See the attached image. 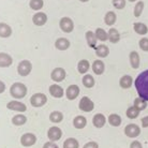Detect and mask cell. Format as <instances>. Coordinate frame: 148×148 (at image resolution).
Here are the masks:
<instances>
[{
	"mask_svg": "<svg viewBox=\"0 0 148 148\" xmlns=\"http://www.w3.org/2000/svg\"><path fill=\"white\" fill-rule=\"evenodd\" d=\"M134 85L138 93V97L148 101V70L143 71L136 77Z\"/></svg>",
	"mask_w": 148,
	"mask_h": 148,
	"instance_id": "6da1fadb",
	"label": "cell"
},
{
	"mask_svg": "<svg viewBox=\"0 0 148 148\" xmlns=\"http://www.w3.org/2000/svg\"><path fill=\"white\" fill-rule=\"evenodd\" d=\"M27 86L23 83H14L10 87V95L14 99H23L27 95Z\"/></svg>",
	"mask_w": 148,
	"mask_h": 148,
	"instance_id": "7a4b0ae2",
	"label": "cell"
},
{
	"mask_svg": "<svg viewBox=\"0 0 148 148\" xmlns=\"http://www.w3.org/2000/svg\"><path fill=\"white\" fill-rule=\"evenodd\" d=\"M46 102H47V98H46V96H45L44 93L42 92L34 93L30 98V104L34 108H41V106L45 105Z\"/></svg>",
	"mask_w": 148,
	"mask_h": 148,
	"instance_id": "3957f363",
	"label": "cell"
},
{
	"mask_svg": "<svg viewBox=\"0 0 148 148\" xmlns=\"http://www.w3.org/2000/svg\"><path fill=\"white\" fill-rule=\"evenodd\" d=\"M31 70H32V63L29 60H22L17 66V72L21 76L29 75Z\"/></svg>",
	"mask_w": 148,
	"mask_h": 148,
	"instance_id": "277c9868",
	"label": "cell"
},
{
	"mask_svg": "<svg viewBox=\"0 0 148 148\" xmlns=\"http://www.w3.org/2000/svg\"><path fill=\"white\" fill-rule=\"evenodd\" d=\"M78 108H79L81 111L89 113V112L93 111V108H95V103L92 102V100H90V98H88V97H83L81 100H79Z\"/></svg>",
	"mask_w": 148,
	"mask_h": 148,
	"instance_id": "5b68a950",
	"label": "cell"
},
{
	"mask_svg": "<svg viewBox=\"0 0 148 148\" xmlns=\"http://www.w3.org/2000/svg\"><path fill=\"white\" fill-rule=\"evenodd\" d=\"M125 134L128 137L135 138L141 134V129L135 123H130V125H127L126 128H125Z\"/></svg>",
	"mask_w": 148,
	"mask_h": 148,
	"instance_id": "8992f818",
	"label": "cell"
},
{
	"mask_svg": "<svg viewBox=\"0 0 148 148\" xmlns=\"http://www.w3.org/2000/svg\"><path fill=\"white\" fill-rule=\"evenodd\" d=\"M59 27L63 32L69 34V32H71V31H73L74 23L70 17H67V16H66V17H62V18L59 21Z\"/></svg>",
	"mask_w": 148,
	"mask_h": 148,
	"instance_id": "52a82bcc",
	"label": "cell"
},
{
	"mask_svg": "<svg viewBox=\"0 0 148 148\" xmlns=\"http://www.w3.org/2000/svg\"><path fill=\"white\" fill-rule=\"evenodd\" d=\"M37 143V136L34 133H25L21 137V144L24 147H30L34 146Z\"/></svg>",
	"mask_w": 148,
	"mask_h": 148,
	"instance_id": "ba28073f",
	"label": "cell"
},
{
	"mask_svg": "<svg viewBox=\"0 0 148 148\" xmlns=\"http://www.w3.org/2000/svg\"><path fill=\"white\" fill-rule=\"evenodd\" d=\"M67 76V73H66V70L62 69V68H55L54 70L52 71L51 73V78L53 81L56 82V83H59V82H62Z\"/></svg>",
	"mask_w": 148,
	"mask_h": 148,
	"instance_id": "9c48e42d",
	"label": "cell"
},
{
	"mask_svg": "<svg viewBox=\"0 0 148 148\" xmlns=\"http://www.w3.org/2000/svg\"><path fill=\"white\" fill-rule=\"evenodd\" d=\"M62 136V131L60 128L58 127H52V128H49L47 131V137L49 138V141L51 142H56L60 140Z\"/></svg>",
	"mask_w": 148,
	"mask_h": 148,
	"instance_id": "30bf717a",
	"label": "cell"
},
{
	"mask_svg": "<svg viewBox=\"0 0 148 148\" xmlns=\"http://www.w3.org/2000/svg\"><path fill=\"white\" fill-rule=\"evenodd\" d=\"M7 108L11 110V111L18 112V113H24L27 111V106L23 102L19 101H11L7 104Z\"/></svg>",
	"mask_w": 148,
	"mask_h": 148,
	"instance_id": "8fae6325",
	"label": "cell"
},
{
	"mask_svg": "<svg viewBox=\"0 0 148 148\" xmlns=\"http://www.w3.org/2000/svg\"><path fill=\"white\" fill-rule=\"evenodd\" d=\"M47 22V15L44 12H38L32 16V23L36 26H43Z\"/></svg>",
	"mask_w": 148,
	"mask_h": 148,
	"instance_id": "7c38bea8",
	"label": "cell"
},
{
	"mask_svg": "<svg viewBox=\"0 0 148 148\" xmlns=\"http://www.w3.org/2000/svg\"><path fill=\"white\" fill-rule=\"evenodd\" d=\"M79 87L77 85H71L69 86L66 90V96H67L68 100H74L76 99L79 95Z\"/></svg>",
	"mask_w": 148,
	"mask_h": 148,
	"instance_id": "4fadbf2b",
	"label": "cell"
},
{
	"mask_svg": "<svg viewBox=\"0 0 148 148\" xmlns=\"http://www.w3.org/2000/svg\"><path fill=\"white\" fill-rule=\"evenodd\" d=\"M48 91L51 93V96L54 97V98H62L63 95H64L63 88L61 86L58 85V84H53V85L49 86Z\"/></svg>",
	"mask_w": 148,
	"mask_h": 148,
	"instance_id": "5bb4252c",
	"label": "cell"
},
{
	"mask_svg": "<svg viewBox=\"0 0 148 148\" xmlns=\"http://www.w3.org/2000/svg\"><path fill=\"white\" fill-rule=\"evenodd\" d=\"M13 63V58L7 53H0V68H9Z\"/></svg>",
	"mask_w": 148,
	"mask_h": 148,
	"instance_id": "9a60e30c",
	"label": "cell"
},
{
	"mask_svg": "<svg viewBox=\"0 0 148 148\" xmlns=\"http://www.w3.org/2000/svg\"><path fill=\"white\" fill-rule=\"evenodd\" d=\"M70 41L66 39V38H59L57 39L55 42V47L59 51H67L68 48L70 47Z\"/></svg>",
	"mask_w": 148,
	"mask_h": 148,
	"instance_id": "2e32d148",
	"label": "cell"
},
{
	"mask_svg": "<svg viewBox=\"0 0 148 148\" xmlns=\"http://www.w3.org/2000/svg\"><path fill=\"white\" fill-rule=\"evenodd\" d=\"M91 67H92L93 73L97 74V75H101V74H103L104 70H105V66H104V62L102 61V60H100V59L95 60Z\"/></svg>",
	"mask_w": 148,
	"mask_h": 148,
	"instance_id": "e0dca14e",
	"label": "cell"
},
{
	"mask_svg": "<svg viewBox=\"0 0 148 148\" xmlns=\"http://www.w3.org/2000/svg\"><path fill=\"white\" fill-rule=\"evenodd\" d=\"M105 122H106V118H105V116H104L103 114L99 113V114H96L93 116L92 123L96 128H99V129L102 128V127L105 125Z\"/></svg>",
	"mask_w": 148,
	"mask_h": 148,
	"instance_id": "ac0fdd59",
	"label": "cell"
},
{
	"mask_svg": "<svg viewBox=\"0 0 148 148\" xmlns=\"http://www.w3.org/2000/svg\"><path fill=\"white\" fill-rule=\"evenodd\" d=\"M12 34V28L5 23H0V38H9Z\"/></svg>",
	"mask_w": 148,
	"mask_h": 148,
	"instance_id": "d6986e66",
	"label": "cell"
},
{
	"mask_svg": "<svg viewBox=\"0 0 148 148\" xmlns=\"http://www.w3.org/2000/svg\"><path fill=\"white\" fill-rule=\"evenodd\" d=\"M108 54H110V48L104 44H100L98 45L96 47V55L100 58H105L108 57Z\"/></svg>",
	"mask_w": 148,
	"mask_h": 148,
	"instance_id": "ffe728a7",
	"label": "cell"
},
{
	"mask_svg": "<svg viewBox=\"0 0 148 148\" xmlns=\"http://www.w3.org/2000/svg\"><path fill=\"white\" fill-rule=\"evenodd\" d=\"M133 84V79L130 75H123L122 77H120L119 79V86L123 89H128L130 88Z\"/></svg>",
	"mask_w": 148,
	"mask_h": 148,
	"instance_id": "44dd1931",
	"label": "cell"
},
{
	"mask_svg": "<svg viewBox=\"0 0 148 148\" xmlns=\"http://www.w3.org/2000/svg\"><path fill=\"white\" fill-rule=\"evenodd\" d=\"M87 125V119L84 117V116H76L75 118L73 119V126L74 128L76 129H84Z\"/></svg>",
	"mask_w": 148,
	"mask_h": 148,
	"instance_id": "7402d4cb",
	"label": "cell"
},
{
	"mask_svg": "<svg viewBox=\"0 0 148 148\" xmlns=\"http://www.w3.org/2000/svg\"><path fill=\"white\" fill-rule=\"evenodd\" d=\"M108 41L115 44V43H118L119 40H120V34H119L118 30L115 29V28H111V29L108 30Z\"/></svg>",
	"mask_w": 148,
	"mask_h": 148,
	"instance_id": "603a6c76",
	"label": "cell"
},
{
	"mask_svg": "<svg viewBox=\"0 0 148 148\" xmlns=\"http://www.w3.org/2000/svg\"><path fill=\"white\" fill-rule=\"evenodd\" d=\"M85 37H86V41H87V44H88L90 47L96 48L98 39H97L95 32H92V31H87L85 34Z\"/></svg>",
	"mask_w": 148,
	"mask_h": 148,
	"instance_id": "cb8c5ba5",
	"label": "cell"
},
{
	"mask_svg": "<svg viewBox=\"0 0 148 148\" xmlns=\"http://www.w3.org/2000/svg\"><path fill=\"white\" fill-rule=\"evenodd\" d=\"M129 57L131 67L133 68V69H137V68L140 67V55H138V53L133 51V52L130 53Z\"/></svg>",
	"mask_w": 148,
	"mask_h": 148,
	"instance_id": "d4e9b609",
	"label": "cell"
},
{
	"mask_svg": "<svg viewBox=\"0 0 148 148\" xmlns=\"http://www.w3.org/2000/svg\"><path fill=\"white\" fill-rule=\"evenodd\" d=\"M26 122H27V117L23 114H17L12 117V123H13L14 126L21 127V126H23V125H25Z\"/></svg>",
	"mask_w": 148,
	"mask_h": 148,
	"instance_id": "484cf974",
	"label": "cell"
},
{
	"mask_svg": "<svg viewBox=\"0 0 148 148\" xmlns=\"http://www.w3.org/2000/svg\"><path fill=\"white\" fill-rule=\"evenodd\" d=\"M133 29L136 34H141V36H145L148 32V27L143 23H134Z\"/></svg>",
	"mask_w": 148,
	"mask_h": 148,
	"instance_id": "4316f807",
	"label": "cell"
},
{
	"mask_svg": "<svg viewBox=\"0 0 148 148\" xmlns=\"http://www.w3.org/2000/svg\"><path fill=\"white\" fill-rule=\"evenodd\" d=\"M116 19H117V15L113 11H108L105 14V16H104V22L108 26H113L115 23H116Z\"/></svg>",
	"mask_w": 148,
	"mask_h": 148,
	"instance_id": "83f0119b",
	"label": "cell"
},
{
	"mask_svg": "<svg viewBox=\"0 0 148 148\" xmlns=\"http://www.w3.org/2000/svg\"><path fill=\"white\" fill-rule=\"evenodd\" d=\"M82 83H83V85L85 86L86 88H92L93 86H95V78H93L92 75H90V74H85L84 76H83V79H82Z\"/></svg>",
	"mask_w": 148,
	"mask_h": 148,
	"instance_id": "f1b7e54d",
	"label": "cell"
},
{
	"mask_svg": "<svg viewBox=\"0 0 148 148\" xmlns=\"http://www.w3.org/2000/svg\"><path fill=\"white\" fill-rule=\"evenodd\" d=\"M89 68H90V63H89L88 60L86 59H82L79 62L77 63V71L81 74H85L88 72Z\"/></svg>",
	"mask_w": 148,
	"mask_h": 148,
	"instance_id": "f546056e",
	"label": "cell"
},
{
	"mask_svg": "<svg viewBox=\"0 0 148 148\" xmlns=\"http://www.w3.org/2000/svg\"><path fill=\"white\" fill-rule=\"evenodd\" d=\"M62 119H63V114L59 111H54L49 114V120L53 123H59V122L62 121Z\"/></svg>",
	"mask_w": 148,
	"mask_h": 148,
	"instance_id": "4dcf8cb0",
	"label": "cell"
},
{
	"mask_svg": "<svg viewBox=\"0 0 148 148\" xmlns=\"http://www.w3.org/2000/svg\"><path fill=\"white\" fill-rule=\"evenodd\" d=\"M108 122L113 127H118L121 125V117L117 114H111L108 116Z\"/></svg>",
	"mask_w": 148,
	"mask_h": 148,
	"instance_id": "1f68e13d",
	"label": "cell"
},
{
	"mask_svg": "<svg viewBox=\"0 0 148 148\" xmlns=\"http://www.w3.org/2000/svg\"><path fill=\"white\" fill-rule=\"evenodd\" d=\"M78 147H79L78 141L76 138H74V137H69L63 143V148H78Z\"/></svg>",
	"mask_w": 148,
	"mask_h": 148,
	"instance_id": "d6a6232c",
	"label": "cell"
},
{
	"mask_svg": "<svg viewBox=\"0 0 148 148\" xmlns=\"http://www.w3.org/2000/svg\"><path fill=\"white\" fill-rule=\"evenodd\" d=\"M95 34H96L97 39H98L99 41H102V42H103V41H108V32H106L104 29H102V28H97Z\"/></svg>",
	"mask_w": 148,
	"mask_h": 148,
	"instance_id": "836d02e7",
	"label": "cell"
},
{
	"mask_svg": "<svg viewBox=\"0 0 148 148\" xmlns=\"http://www.w3.org/2000/svg\"><path fill=\"white\" fill-rule=\"evenodd\" d=\"M133 106H135V108H136L137 110H140V111H144L145 108H147V101L138 97V98H136V99L134 100Z\"/></svg>",
	"mask_w": 148,
	"mask_h": 148,
	"instance_id": "e575fe53",
	"label": "cell"
},
{
	"mask_svg": "<svg viewBox=\"0 0 148 148\" xmlns=\"http://www.w3.org/2000/svg\"><path fill=\"white\" fill-rule=\"evenodd\" d=\"M140 110H137L135 106H130L128 110H127L126 112V115H127V117L130 119H135L140 115Z\"/></svg>",
	"mask_w": 148,
	"mask_h": 148,
	"instance_id": "d590c367",
	"label": "cell"
},
{
	"mask_svg": "<svg viewBox=\"0 0 148 148\" xmlns=\"http://www.w3.org/2000/svg\"><path fill=\"white\" fill-rule=\"evenodd\" d=\"M44 5V1L43 0H30L29 1V7L34 11H39L41 10Z\"/></svg>",
	"mask_w": 148,
	"mask_h": 148,
	"instance_id": "8d00e7d4",
	"label": "cell"
},
{
	"mask_svg": "<svg viewBox=\"0 0 148 148\" xmlns=\"http://www.w3.org/2000/svg\"><path fill=\"white\" fill-rule=\"evenodd\" d=\"M143 10H144V2L143 1H138V2H136V4H135V7H134V16L135 17H140L142 15V13H143Z\"/></svg>",
	"mask_w": 148,
	"mask_h": 148,
	"instance_id": "74e56055",
	"label": "cell"
},
{
	"mask_svg": "<svg viewBox=\"0 0 148 148\" xmlns=\"http://www.w3.org/2000/svg\"><path fill=\"white\" fill-rule=\"evenodd\" d=\"M112 2H113L114 8H116L117 10H122L126 7V0H113Z\"/></svg>",
	"mask_w": 148,
	"mask_h": 148,
	"instance_id": "f35d334b",
	"label": "cell"
},
{
	"mask_svg": "<svg viewBox=\"0 0 148 148\" xmlns=\"http://www.w3.org/2000/svg\"><path fill=\"white\" fill-rule=\"evenodd\" d=\"M140 47L144 51V52H148V38H143L140 40Z\"/></svg>",
	"mask_w": 148,
	"mask_h": 148,
	"instance_id": "ab89813d",
	"label": "cell"
},
{
	"mask_svg": "<svg viewBox=\"0 0 148 148\" xmlns=\"http://www.w3.org/2000/svg\"><path fill=\"white\" fill-rule=\"evenodd\" d=\"M83 148H99V145L96 142H88V143H86L84 145Z\"/></svg>",
	"mask_w": 148,
	"mask_h": 148,
	"instance_id": "60d3db41",
	"label": "cell"
},
{
	"mask_svg": "<svg viewBox=\"0 0 148 148\" xmlns=\"http://www.w3.org/2000/svg\"><path fill=\"white\" fill-rule=\"evenodd\" d=\"M43 148H59L57 146V144H55L54 142H47L43 145Z\"/></svg>",
	"mask_w": 148,
	"mask_h": 148,
	"instance_id": "b9f144b4",
	"label": "cell"
},
{
	"mask_svg": "<svg viewBox=\"0 0 148 148\" xmlns=\"http://www.w3.org/2000/svg\"><path fill=\"white\" fill-rule=\"evenodd\" d=\"M130 148H143V146H142V144L138 141H134L133 143H131Z\"/></svg>",
	"mask_w": 148,
	"mask_h": 148,
	"instance_id": "7bdbcfd3",
	"label": "cell"
},
{
	"mask_svg": "<svg viewBox=\"0 0 148 148\" xmlns=\"http://www.w3.org/2000/svg\"><path fill=\"white\" fill-rule=\"evenodd\" d=\"M142 127L143 128H148V116H145L142 118Z\"/></svg>",
	"mask_w": 148,
	"mask_h": 148,
	"instance_id": "ee69618b",
	"label": "cell"
},
{
	"mask_svg": "<svg viewBox=\"0 0 148 148\" xmlns=\"http://www.w3.org/2000/svg\"><path fill=\"white\" fill-rule=\"evenodd\" d=\"M5 90V84L2 81H0V93H3Z\"/></svg>",
	"mask_w": 148,
	"mask_h": 148,
	"instance_id": "f6af8a7d",
	"label": "cell"
},
{
	"mask_svg": "<svg viewBox=\"0 0 148 148\" xmlns=\"http://www.w3.org/2000/svg\"><path fill=\"white\" fill-rule=\"evenodd\" d=\"M81 2H87V1H89V0H79Z\"/></svg>",
	"mask_w": 148,
	"mask_h": 148,
	"instance_id": "bcb514c9",
	"label": "cell"
},
{
	"mask_svg": "<svg viewBox=\"0 0 148 148\" xmlns=\"http://www.w3.org/2000/svg\"><path fill=\"white\" fill-rule=\"evenodd\" d=\"M130 2H134V1H136V0H129Z\"/></svg>",
	"mask_w": 148,
	"mask_h": 148,
	"instance_id": "7dc6e473",
	"label": "cell"
}]
</instances>
